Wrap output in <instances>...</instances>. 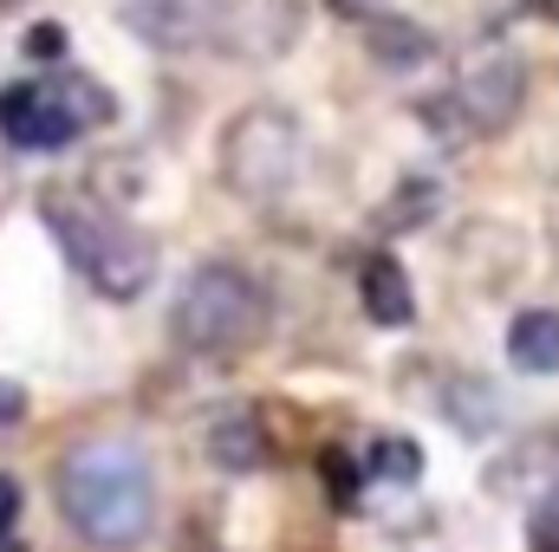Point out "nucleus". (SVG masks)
Here are the masks:
<instances>
[{
	"label": "nucleus",
	"mask_w": 559,
	"mask_h": 552,
	"mask_svg": "<svg viewBox=\"0 0 559 552\" xmlns=\"http://www.w3.org/2000/svg\"><path fill=\"white\" fill-rule=\"evenodd\" d=\"M261 325H267V299L235 261L195 267L182 279L176 305H169V332L195 358H235V351H248L261 338Z\"/></svg>",
	"instance_id": "obj_3"
},
{
	"label": "nucleus",
	"mask_w": 559,
	"mask_h": 552,
	"mask_svg": "<svg viewBox=\"0 0 559 552\" xmlns=\"http://www.w3.org/2000/svg\"><path fill=\"white\" fill-rule=\"evenodd\" d=\"M26 59H52V65H59V59H66V26H59V20H39V26L26 33Z\"/></svg>",
	"instance_id": "obj_17"
},
{
	"label": "nucleus",
	"mask_w": 559,
	"mask_h": 552,
	"mask_svg": "<svg viewBox=\"0 0 559 552\" xmlns=\"http://www.w3.org/2000/svg\"><path fill=\"white\" fill-rule=\"evenodd\" d=\"M442 410H449V422L462 429V435H495L501 429V391L495 384H481V377H455L449 384V397H442Z\"/></svg>",
	"instance_id": "obj_13"
},
{
	"label": "nucleus",
	"mask_w": 559,
	"mask_h": 552,
	"mask_svg": "<svg viewBox=\"0 0 559 552\" xmlns=\"http://www.w3.org/2000/svg\"><path fill=\"white\" fill-rule=\"evenodd\" d=\"M52 92H59V105L79 118V131H92V124H111V92L98 85V79H85V72H59V79H46Z\"/></svg>",
	"instance_id": "obj_15"
},
{
	"label": "nucleus",
	"mask_w": 559,
	"mask_h": 552,
	"mask_svg": "<svg viewBox=\"0 0 559 552\" xmlns=\"http://www.w3.org/2000/svg\"><path fill=\"white\" fill-rule=\"evenodd\" d=\"M39 221L46 235L66 248V261L98 286L105 299H143L156 279V241L131 228L124 215H111L105 202H92L85 189H46L39 195Z\"/></svg>",
	"instance_id": "obj_2"
},
{
	"label": "nucleus",
	"mask_w": 559,
	"mask_h": 552,
	"mask_svg": "<svg viewBox=\"0 0 559 552\" xmlns=\"http://www.w3.org/2000/svg\"><path fill=\"white\" fill-rule=\"evenodd\" d=\"M26 422V391L13 377H0V429H20Z\"/></svg>",
	"instance_id": "obj_18"
},
{
	"label": "nucleus",
	"mask_w": 559,
	"mask_h": 552,
	"mask_svg": "<svg viewBox=\"0 0 559 552\" xmlns=\"http://www.w3.org/2000/svg\"><path fill=\"white\" fill-rule=\"evenodd\" d=\"M358 299H365V319H371V325H384V332H397V325H411V319H417L411 274H404L391 254H365V267H358Z\"/></svg>",
	"instance_id": "obj_10"
},
{
	"label": "nucleus",
	"mask_w": 559,
	"mask_h": 552,
	"mask_svg": "<svg viewBox=\"0 0 559 552\" xmlns=\"http://www.w3.org/2000/svg\"><path fill=\"white\" fill-rule=\"evenodd\" d=\"M0 137L20 143V149H59V143L85 137L79 118L59 105L52 85H7L0 92Z\"/></svg>",
	"instance_id": "obj_8"
},
{
	"label": "nucleus",
	"mask_w": 559,
	"mask_h": 552,
	"mask_svg": "<svg viewBox=\"0 0 559 552\" xmlns=\"http://www.w3.org/2000/svg\"><path fill=\"white\" fill-rule=\"evenodd\" d=\"M0 552H20V547H13V540H0Z\"/></svg>",
	"instance_id": "obj_22"
},
{
	"label": "nucleus",
	"mask_w": 559,
	"mask_h": 552,
	"mask_svg": "<svg viewBox=\"0 0 559 552\" xmlns=\"http://www.w3.org/2000/svg\"><path fill=\"white\" fill-rule=\"evenodd\" d=\"M299 0H222L215 52L222 59H286L299 39Z\"/></svg>",
	"instance_id": "obj_6"
},
{
	"label": "nucleus",
	"mask_w": 559,
	"mask_h": 552,
	"mask_svg": "<svg viewBox=\"0 0 559 552\" xmlns=\"http://www.w3.org/2000/svg\"><path fill=\"white\" fill-rule=\"evenodd\" d=\"M0 7H20V0H0Z\"/></svg>",
	"instance_id": "obj_23"
},
{
	"label": "nucleus",
	"mask_w": 559,
	"mask_h": 552,
	"mask_svg": "<svg viewBox=\"0 0 559 552\" xmlns=\"http://www.w3.org/2000/svg\"><path fill=\"white\" fill-rule=\"evenodd\" d=\"M365 475H378V481H391V488H411V481L423 475V448L411 442V435H378Z\"/></svg>",
	"instance_id": "obj_16"
},
{
	"label": "nucleus",
	"mask_w": 559,
	"mask_h": 552,
	"mask_svg": "<svg viewBox=\"0 0 559 552\" xmlns=\"http://www.w3.org/2000/svg\"><path fill=\"white\" fill-rule=\"evenodd\" d=\"M124 26L156 52H215L222 0H124Z\"/></svg>",
	"instance_id": "obj_7"
},
{
	"label": "nucleus",
	"mask_w": 559,
	"mask_h": 552,
	"mask_svg": "<svg viewBox=\"0 0 559 552\" xmlns=\"http://www.w3.org/2000/svg\"><path fill=\"white\" fill-rule=\"evenodd\" d=\"M59 514L92 552H138L156 527L150 455L124 435H85L59 455Z\"/></svg>",
	"instance_id": "obj_1"
},
{
	"label": "nucleus",
	"mask_w": 559,
	"mask_h": 552,
	"mask_svg": "<svg viewBox=\"0 0 559 552\" xmlns=\"http://www.w3.org/2000/svg\"><path fill=\"white\" fill-rule=\"evenodd\" d=\"M365 52L384 65V72H411V65H423L429 52H436V33L429 26H417V20H365Z\"/></svg>",
	"instance_id": "obj_12"
},
{
	"label": "nucleus",
	"mask_w": 559,
	"mask_h": 552,
	"mask_svg": "<svg viewBox=\"0 0 559 552\" xmlns=\"http://www.w3.org/2000/svg\"><path fill=\"white\" fill-rule=\"evenodd\" d=\"M325 481H332V494H338V501H352V488H358V475H352V461H345V455H325Z\"/></svg>",
	"instance_id": "obj_19"
},
{
	"label": "nucleus",
	"mask_w": 559,
	"mask_h": 552,
	"mask_svg": "<svg viewBox=\"0 0 559 552\" xmlns=\"http://www.w3.org/2000/svg\"><path fill=\"white\" fill-rule=\"evenodd\" d=\"M436 208H442V189H436L429 176H411V182H397V195L378 208V228H384V235H411L423 221H436Z\"/></svg>",
	"instance_id": "obj_14"
},
{
	"label": "nucleus",
	"mask_w": 559,
	"mask_h": 552,
	"mask_svg": "<svg viewBox=\"0 0 559 552\" xmlns=\"http://www.w3.org/2000/svg\"><path fill=\"white\" fill-rule=\"evenodd\" d=\"M508 364L527 377H559V312L554 305H527L508 325Z\"/></svg>",
	"instance_id": "obj_11"
},
{
	"label": "nucleus",
	"mask_w": 559,
	"mask_h": 552,
	"mask_svg": "<svg viewBox=\"0 0 559 552\" xmlns=\"http://www.w3.org/2000/svg\"><path fill=\"white\" fill-rule=\"evenodd\" d=\"M521 98H527V65L514 52L488 46L455 72V92L423 105V118L436 131H449V137H495V131H508L521 118Z\"/></svg>",
	"instance_id": "obj_5"
},
{
	"label": "nucleus",
	"mask_w": 559,
	"mask_h": 552,
	"mask_svg": "<svg viewBox=\"0 0 559 552\" xmlns=\"http://www.w3.org/2000/svg\"><path fill=\"white\" fill-rule=\"evenodd\" d=\"M202 448H209V461H215L222 475H254V468L267 461V429H261L254 410L228 404V410H215L202 422Z\"/></svg>",
	"instance_id": "obj_9"
},
{
	"label": "nucleus",
	"mask_w": 559,
	"mask_h": 552,
	"mask_svg": "<svg viewBox=\"0 0 559 552\" xmlns=\"http://www.w3.org/2000/svg\"><path fill=\"white\" fill-rule=\"evenodd\" d=\"M215 156H222L228 195L267 208V202H280L299 182V169H306V131H299V118L286 105H241L222 124V149Z\"/></svg>",
	"instance_id": "obj_4"
},
{
	"label": "nucleus",
	"mask_w": 559,
	"mask_h": 552,
	"mask_svg": "<svg viewBox=\"0 0 559 552\" xmlns=\"http://www.w3.org/2000/svg\"><path fill=\"white\" fill-rule=\"evenodd\" d=\"M13 520H20V481H13V475H0V540L13 533Z\"/></svg>",
	"instance_id": "obj_20"
},
{
	"label": "nucleus",
	"mask_w": 559,
	"mask_h": 552,
	"mask_svg": "<svg viewBox=\"0 0 559 552\" xmlns=\"http://www.w3.org/2000/svg\"><path fill=\"white\" fill-rule=\"evenodd\" d=\"M325 7H332L338 20H371V13H378V0H325Z\"/></svg>",
	"instance_id": "obj_21"
}]
</instances>
